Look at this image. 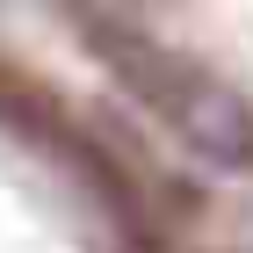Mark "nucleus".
I'll list each match as a JSON object with an SVG mask.
<instances>
[{
	"mask_svg": "<svg viewBox=\"0 0 253 253\" xmlns=\"http://www.w3.org/2000/svg\"><path fill=\"white\" fill-rule=\"evenodd\" d=\"M145 87H159V109L174 116V130L195 152H210L217 167H246L253 159V116L246 101L224 94L217 80H188V73H152Z\"/></svg>",
	"mask_w": 253,
	"mask_h": 253,
	"instance_id": "obj_1",
	"label": "nucleus"
}]
</instances>
